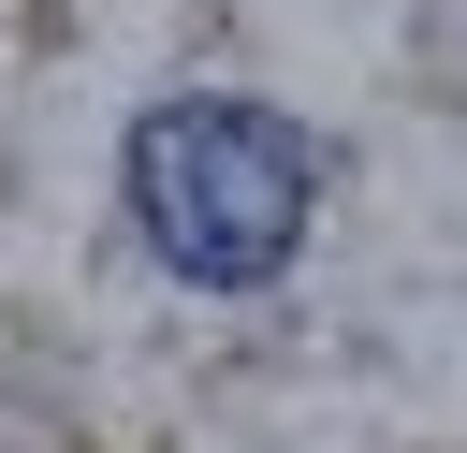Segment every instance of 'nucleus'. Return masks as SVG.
<instances>
[{
    "label": "nucleus",
    "instance_id": "1",
    "mask_svg": "<svg viewBox=\"0 0 467 453\" xmlns=\"http://www.w3.org/2000/svg\"><path fill=\"white\" fill-rule=\"evenodd\" d=\"M321 146L263 102H146L131 117V219L190 292H263L306 248Z\"/></svg>",
    "mask_w": 467,
    "mask_h": 453
}]
</instances>
